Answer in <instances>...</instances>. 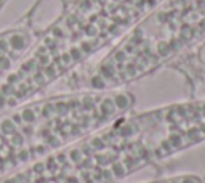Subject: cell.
<instances>
[{"instance_id":"cell-1","label":"cell","mask_w":205,"mask_h":183,"mask_svg":"<svg viewBox=\"0 0 205 183\" xmlns=\"http://www.w3.org/2000/svg\"><path fill=\"white\" fill-rule=\"evenodd\" d=\"M205 141V98L116 117L0 183H120Z\"/></svg>"},{"instance_id":"cell-2","label":"cell","mask_w":205,"mask_h":183,"mask_svg":"<svg viewBox=\"0 0 205 183\" xmlns=\"http://www.w3.org/2000/svg\"><path fill=\"white\" fill-rule=\"evenodd\" d=\"M165 0H72L0 82V111L34 100L111 48Z\"/></svg>"},{"instance_id":"cell-3","label":"cell","mask_w":205,"mask_h":183,"mask_svg":"<svg viewBox=\"0 0 205 183\" xmlns=\"http://www.w3.org/2000/svg\"><path fill=\"white\" fill-rule=\"evenodd\" d=\"M127 89L76 90L0 111V180L133 109Z\"/></svg>"},{"instance_id":"cell-4","label":"cell","mask_w":205,"mask_h":183,"mask_svg":"<svg viewBox=\"0 0 205 183\" xmlns=\"http://www.w3.org/2000/svg\"><path fill=\"white\" fill-rule=\"evenodd\" d=\"M205 42V0H165L95 64L77 90H117Z\"/></svg>"},{"instance_id":"cell-5","label":"cell","mask_w":205,"mask_h":183,"mask_svg":"<svg viewBox=\"0 0 205 183\" xmlns=\"http://www.w3.org/2000/svg\"><path fill=\"white\" fill-rule=\"evenodd\" d=\"M35 39L37 34L29 26H15L0 32V82L19 64Z\"/></svg>"},{"instance_id":"cell-6","label":"cell","mask_w":205,"mask_h":183,"mask_svg":"<svg viewBox=\"0 0 205 183\" xmlns=\"http://www.w3.org/2000/svg\"><path fill=\"white\" fill-rule=\"evenodd\" d=\"M8 2V0H0V11H2V8L5 7V3Z\"/></svg>"},{"instance_id":"cell-7","label":"cell","mask_w":205,"mask_h":183,"mask_svg":"<svg viewBox=\"0 0 205 183\" xmlns=\"http://www.w3.org/2000/svg\"><path fill=\"white\" fill-rule=\"evenodd\" d=\"M204 183H205V177H204Z\"/></svg>"}]
</instances>
